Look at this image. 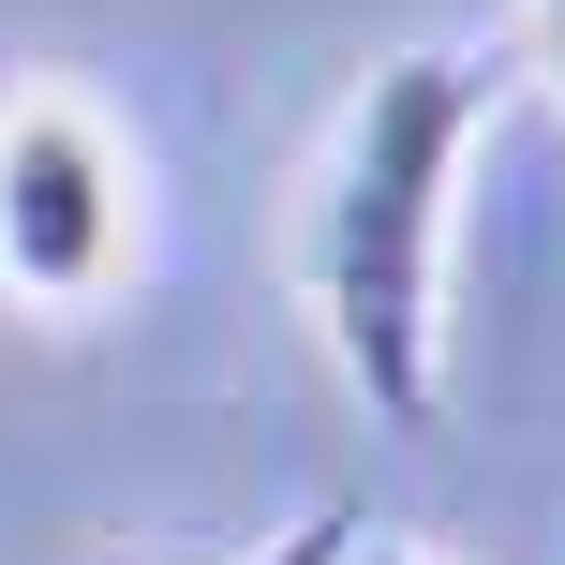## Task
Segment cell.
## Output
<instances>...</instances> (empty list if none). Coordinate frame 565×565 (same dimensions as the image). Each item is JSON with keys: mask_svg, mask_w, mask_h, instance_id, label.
Masks as SVG:
<instances>
[{"mask_svg": "<svg viewBox=\"0 0 565 565\" xmlns=\"http://www.w3.org/2000/svg\"><path fill=\"white\" fill-rule=\"evenodd\" d=\"M358 551H372V536H358V507H298L268 551H238V565H358Z\"/></svg>", "mask_w": 565, "mask_h": 565, "instance_id": "3", "label": "cell"}, {"mask_svg": "<svg viewBox=\"0 0 565 565\" xmlns=\"http://www.w3.org/2000/svg\"><path fill=\"white\" fill-rule=\"evenodd\" d=\"M507 60L491 45H387L328 119V164L298 194V298L328 372L372 402V431L447 417V224L477 164Z\"/></svg>", "mask_w": 565, "mask_h": 565, "instance_id": "1", "label": "cell"}, {"mask_svg": "<svg viewBox=\"0 0 565 565\" xmlns=\"http://www.w3.org/2000/svg\"><path fill=\"white\" fill-rule=\"evenodd\" d=\"M149 268V164L75 75H15L0 89V298L89 328L119 282Z\"/></svg>", "mask_w": 565, "mask_h": 565, "instance_id": "2", "label": "cell"}, {"mask_svg": "<svg viewBox=\"0 0 565 565\" xmlns=\"http://www.w3.org/2000/svg\"><path fill=\"white\" fill-rule=\"evenodd\" d=\"M536 60H551V89H565V0H536Z\"/></svg>", "mask_w": 565, "mask_h": 565, "instance_id": "5", "label": "cell"}, {"mask_svg": "<svg viewBox=\"0 0 565 565\" xmlns=\"http://www.w3.org/2000/svg\"><path fill=\"white\" fill-rule=\"evenodd\" d=\"M358 565H447V551H431V536H372Z\"/></svg>", "mask_w": 565, "mask_h": 565, "instance_id": "4", "label": "cell"}]
</instances>
